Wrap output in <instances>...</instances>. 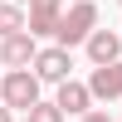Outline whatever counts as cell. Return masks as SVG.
Listing matches in <instances>:
<instances>
[{"mask_svg": "<svg viewBox=\"0 0 122 122\" xmlns=\"http://www.w3.org/2000/svg\"><path fill=\"white\" fill-rule=\"evenodd\" d=\"M34 103H39V78L29 73V68H15V73L0 78V107H10V112H29Z\"/></svg>", "mask_w": 122, "mask_h": 122, "instance_id": "cell-2", "label": "cell"}, {"mask_svg": "<svg viewBox=\"0 0 122 122\" xmlns=\"http://www.w3.org/2000/svg\"><path fill=\"white\" fill-rule=\"evenodd\" d=\"M68 68H73V59L64 54V49H39L34 54V64H29V73L39 78V83H68Z\"/></svg>", "mask_w": 122, "mask_h": 122, "instance_id": "cell-3", "label": "cell"}, {"mask_svg": "<svg viewBox=\"0 0 122 122\" xmlns=\"http://www.w3.org/2000/svg\"><path fill=\"white\" fill-rule=\"evenodd\" d=\"M54 107H59L64 117H88V112H93V93H88V83H73V78H68V83H59Z\"/></svg>", "mask_w": 122, "mask_h": 122, "instance_id": "cell-6", "label": "cell"}, {"mask_svg": "<svg viewBox=\"0 0 122 122\" xmlns=\"http://www.w3.org/2000/svg\"><path fill=\"white\" fill-rule=\"evenodd\" d=\"M83 49H88V59H93V68H107V64L122 59V34L117 29H93Z\"/></svg>", "mask_w": 122, "mask_h": 122, "instance_id": "cell-5", "label": "cell"}, {"mask_svg": "<svg viewBox=\"0 0 122 122\" xmlns=\"http://www.w3.org/2000/svg\"><path fill=\"white\" fill-rule=\"evenodd\" d=\"M98 29V5L93 0H73V5H64V15H59L54 25V49H73V44H88V34Z\"/></svg>", "mask_w": 122, "mask_h": 122, "instance_id": "cell-1", "label": "cell"}, {"mask_svg": "<svg viewBox=\"0 0 122 122\" xmlns=\"http://www.w3.org/2000/svg\"><path fill=\"white\" fill-rule=\"evenodd\" d=\"M0 122H15V112H10V107H0Z\"/></svg>", "mask_w": 122, "mask_h": 122, "instance_id": "cell-12", "label": "cell"}, {"mask_svg": "<svg viewBox=\"0 0 122 122\" xmlns=\"http://www.w3.org/2000/svg\"><path fill=\"white\" fill-rule=\"evenodd\" d=\"M10 34H25V10L0 0V39H10Z\"/></svg>", "mask_w": 122, "mask_h": 122, "instance_id": "cell-9", "label": "cell"}, {"mask_svg": "<svg viewBox=\"0 0 122 122\" xmlns=\"http://www.w3.org/2000/svg\"><path fill=\"white\" fill-rule=\"evenodd\" d=\"M34 54H39V44L29 34H10V39H0V64L15 73V68H29L34 64Z\"/></svg>", "mask_w": 122, "mask_h": 122, "instance_id": "cell-7", "label": "cell"}, {"mask_svg": "<svg viewBox=\"0 0 122 122\" xmlns=\"http://www.w3.org/2000/svg\"><path fill=\"white\" fill-rule=\"evenodd\" d=\"M88 93L103 98V103H112V98H122V59L107 68H93V78H88Z\"/></svg>", "mask_w": 122, "mask_h": 122, "instance_id": "cell-8", "label": "cell"}, {"mask_svg": "<svg viewBox=\"0 0 122 122\" xmlns=\"http://www.w3.org/2000/svg\"><path fill=\"white\" fill-rule=\"evenodd\" d=\"M78 122H112L107 112H88V117H78Z\"/></svg>", "mask_w": 122, "mask_h": 122, "instance_id": "cell-11", "label": "cell"}, {"mask_svg": "<svg viewBox=\"0 0 122 122\" xmlns=\"http://www.w3.org/2000/svg\"><path fill=\"white\" fill-rule=\"evenodd\" d=\"M64 15V0H29V15H25V34L29 39H49Z\"/></svg>", "mask_w": 122, "mask_h": 122, "instance_id": "cell-4", "label": "cell"}, {"mask_svg": "<svg viewBox=\"0 0 122 122\" xmlns=\"http://www.w3.org/2000/svg\"><path fill=\"white\" fill-rule=\"evenodd\" d=\"M29 122H64V112H59L54 103H34L29 107Z\"/></svg>", "mask_w": 122, "mask_h": 122, "instance_id": "cell-10", "label": "cell"}]
</instances>
